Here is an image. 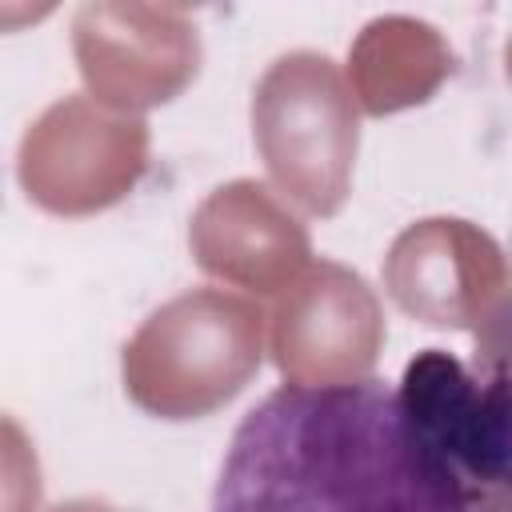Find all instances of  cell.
Returning <instances> with one entry per match:
<instances>
[{"label": "cell", "mask_w": 512, "mask_h": 512, "mask_svg": "<svg viewBox=\"0 0 512 512\" xmlns=\"http://www.w3.org/2000/svg\"><path fill=\"white\" fill-rule=\"evenodd\" d=\"M212 512H472L380 380L284 384L232 432Z\"/></svg>", "instance_id": "6da1fadb"}, {"label": "cell", "mask_w": 512, "mask_h": 512, "mask_svg": "<svg viewBox=\"0 0 512 512\" xmlns=\"http://www.w3.org/2000/svg\"><path fill=\"white\" fill-rule=\"evenodd\" d=\"M264 312L224 288H188L124 344L128 400L156 420H200L232 404L264 360Z\"/></svg>", "instance_id": "7a4b0ae2"}, {"label": "cell", "mask_w": 512, "mask_h": 512, "mask_svg": "<svg viewBox=\"0 0 512 512\" xmlns=\"http://www.w3.org/2000/svg\"><path fill=\"white\" fill-rule=\"evenodd\" d=\"M256 152L300 212L336 216L352 192L360 108L332 56L296 48L276 56L252 92Z\"/></svg>", "instance_id": "3957f363"}, {"label": "cell", "mask_w": 512, "mask_h": 512, "mask_svg": "<svg viewBox=\"0 0 512 512\" xmlns=\"http://www.w3.org/2000/svg\"><path fill=\"white\" fill-rule=\"evenodd\" d=\"M144 116L108 112L84 92L52 100L20 136L16 176L48 216H96L128 200L148 172Z\"/></svg>", "instance_id": "277c9868"}, {"label": "cell", "mask_w": 512, "mask_h": 512, "mask_svg": "<svg viewBox=\"0 0 512 512\" xmlns=\"http://www.w3.org/2000/svg\"><path fill=\"white\" fill-rule=\"evenodd\" d=\"M396 404L420 440L460 480L472 512H508V372L504 360L468 368L444 348L404 364Z\"/></svg>", "instance_id": "5b68a950"}, {"label": "cell", "mask_w": 512, "mask_h": 512, "mask_svg": "<svg viewBox=\"0 0 512 512\" xmlns=\"http://www.w3.org/2000/svg\"><path fill=\"white\" fill-rule=\"evenodd\" d=\"M384 288L404 316L472 332L484 356H504L508 264L480 224L460 216L408 224L384 256Z\"/></svg>", "instance_id": "8992f818"}, {"label": "cell", "mask_w": 512, "mask_h": 512, "mask_svg": "<svg viewBox=\"0 0 512 512\" xmlns=\"http://www.w3.org/2000/svg\"><path fill=\"white\" fill-rule=\"evenodd\" d=\"M72 56L88 100L140 116L176 100L196 80L204 48L184 8L96 0L72 16Z\"/></svg>", "instance_id": "52a82bcc"}, {"label": "cell", "mask_w": 512, "mask_h": 512, "mask_svg": "<svg viewBox=\"0 0 512 512\" xmlns=\"http://www.w3.org/2000/svg\"><path fill=\"white\" fill-rule=\"evenodd\" d=\"M384 308L368 280L336 260L308 264L276 300L268 352L288 384H356L380 360Z\"/></svg>", "instance_id": "ba28073f"}, {"label": "cell", "mask_w": 512, "mask_h": 512, "mask_svg": "<svg viewBox=\"0 0 512 512\" xmlns=\"http://www.w3.org/2000/svg\"><path fill=\"white\" fill-rule=\"evenodd\" d=\"M188 248L200 272L256 296H280L312 264V236L300 216L248 176L212 188L196 204Z\"/></svg>", "instance_id": "9c48e42d"}, {"label": "cell", "mask_w": 512, "mask_h": 512, "mask_svg": "<svg viewBox=\"0 0 512 512\" xmlns=\"http://www.w3.org/2000/svg\"><path fill=\"white\" fill-rule=\"evenodd\" d=\"M456 52L444 32L420 16L388 12L360 28L348 48V92L368 116L416 108L452 76Z\"/></svg>", "instance_id": "30bf717a"}, {"label": "cell", "mask_w": 512, "mask_h": 512, "mask_svg": "<svg viewBox=\"0 0 512 512\" xmlns=\"http://www.w3.org/2000/svg\"><path fill=\"white\" fill-rule=\"evenodd\" d=\"M40 456L24 424L0 412V512H36L40 508Z\"/></svg>", "instance_id": "8fae6325"}, {"label": "cell", "mask_w": 512, "mask_h": 512, "mask_svg": "<svg viewBox=\"0 0 512 512\" xmlns=\"http://www.w3.org/2000/svg\"><path fill=\"white\" fill-rule=\"evenodd\" d=\"M48 512H120V508L108 504V500H96V496H76V500H60Z\"/></svg>", "instance_id": "7c38bea8"}]
</instances>
